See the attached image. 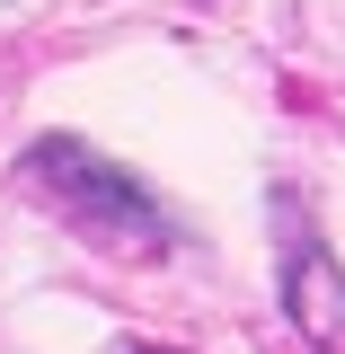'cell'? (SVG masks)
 <instances>
[{"label": "cell", "mask_w": 345, "mask_h": 354, "mask_svg": "<svg viewBox=\"0 0 345 354\" xmlns=\"http://www.w3.org/2000/svg\"><path fill=\"white\" fill-rule=\"evenodd\" d=\"M36 177L71 204L80 230H97V239H124V248H160V239H169V230H160V204H151L115 160H97L88 142L44 133V142H36Z\"/></svg>", "instance_id": "6da1fadb"}, {"label": "cell", "mask_w": 345, "mask_h": 354, "mask_svg": "<svg viewBox=\"0 0 345 354\" xmlns=\"http://www.w3.org/2000/svg\"><path fill=\"white\" fill-rule=\"evenodd\" d=\"M283 319L301 328L310 346H345V266L319 248V230H283Z\"/></svg>", "instance_id": "7a4b0ae2"}]
</instances>
